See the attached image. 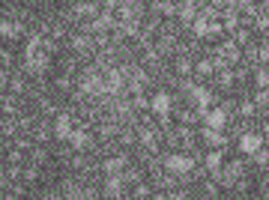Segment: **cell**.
Masks as SVG:
<instances>
[{
	"label": "cell",
	"mask_w": 269,
	"mask_h": 200,
	"mask_svg": "<svg viewBox=\"0 0 269 200\" xmlns=\"http://www.w3.org/2000/svg\"><path fill=\"white\" fill-rule=\"evenodd\" d=\"M255 81H258L261 90H267V87H269V69H261V72L255 75Z\"/></svg>",
	"instance_id": "cell-18"
},
{
	"label": "cell",
	"mask_w": 269,
	"mask_h": 200,
	"mask_svg": "<svg viewBox=\"0 0 269 200\" xmlns=\"http://www.w3.org/2000/svg\"><path fill=\"white\" fill-rule=\"evenodd\" d=\"M192 24H195V36H210V33H216V30H219V27H213L207 18H195Z\"/></svg>",
	"instance_id": "cell-12"
},
{
	"label": "cell",
	"mask_w": 269,
	"mask_h": 200,
	"mask_svg": "<svg viewBox=\"0 0 269 200\" xmlns=\"http://www.w3.org/2000/svg\"><path fill=\"white\" fill-rule=\"evenodd\" d=\"M198 72H201V75H210V72H213V63H210V60H201V63H198Z\"/></svg>",
	"instance_id": "cell-21"
},
{
	"label": "cell",
	"mask_w": 269,
	"mask_h": 200,
	"mask_svg": "<svg viewBox=\"0 0 269 200\" xmlns=\"http://www.w3.org/2000/svg\"><path fill=\"white\" fill-rule=\"evenodd\" d=\"M153 111H156L159 117H168V114H171V96H168V93H159V96L153 99Z\"/></svg>",
	"instance_id": "cell-7"
},
{
	"label": "cell",
	"mask_w": 269,
	"mask_h": 200,
	"mask_svg": "<svg viewBox=\"0 0 269 200\" xmlns=\"http://www.w3.org/2000/svg\"><path fill=\"white\" fill-rule=\"evenodd\" d=\"M120 192H123L120 177H108V183H105V195H108L111 200H120Z\"/></svg>",
	"instance_id": "cell-11"
},
{
	"label": "cell",
	"mask_w": 269,
	"mask_h": 200,
	"mask_svg": "<svg viewBox=\"0 0 269 200\" xmlns=\"http://www.w3.org/2000/svg\"><path fill=\"white\" fill-rule=\"evenodd\" d=\"M228 126V111L225 108H210L204 114V129H213V132H222Z\"/></svg>",
	"instance_id": "cell-2"
},
{
	"label": "cell",
	"mask_w": 269,
	"mask_h": 200,
	"mask_svg": "<svg viewBox=\"0 0 269 200\" xmlns=\"http://www.w3.org/2000/svg\"><path fill=\"white\" fill-rule=\"evenodd\" d=\"M24 66H27V72H42L45 66H48V57L42 54V42H39V36H33L30 42H27V51H24Z\"/></svg>",
	"instance_id": "cell-1"
},
{
	"label": "cell",
	"mask_w": 269,
	"mask_h": 200,
	"mask_svg": "<svg viewBox=\"0 0 269 200\" xmlns=\"http://www.w3.org/2000/svg\"><path fill=\"white\" fill-rule=\"evenodd\" d=\"M3 200H18V198H3Z\"/></svg>",
	"instance_id": "cell-29"
},
{
	"label": "cell",
	"mask_w": 269,
	"mask_h": 200,
	"mask_svg": "<svg viewBox=\"0 0 269 200\" xmlns=\"http://www.w3.org/2000/svg\"><path fill=\"white\" fill-rule=\"evenodd\" d=\"M81 90H84V93H99V90H105V81H102L96 72H87V75L81 78Z\"/></svg>",
	"instance_id": "cell-6"
},
{
	"label": "cell",
	"mask_w": 269,
	"mask_h": 200,
	"mask_svg": "<svg viewBox=\"0 0 269 200\" xmlns=\"http://www.w3.org/2000/svg\"><path fill=\"white\" fill-rule=\"evenodd\" d=\"M69 141H72V147H75V150H84V147L90 144V135L78 129V132H72V135H69Z\"/></svg>",
	"instance_id": "cell-13"
},
{
	"label": "cell",
	"mask_w": 269,
	"mask_h": 200,
	"mask_svg": "<svg viewBox=\"0 0 269 200\" xmlns=\"http://www.w3.org/2000/svg\"><path fill=\"white\" fill-rule=\"evenodd\" d=\"M258 102H261V105H269V93H267V90L258 93Z\"/></svg>",
	"instance_id": "cell-26"
},
{
	"label": "cell",
	"mask_w": 269,
	"mask_h": 200,
	"mask_svg": "<svg viewBox=\"0 0 269 200\" xmlns=\"http://www.w3.org/2000/svg\"><path fill=\"white\" fill-rule=\"evenodd\" d=\"M0 153H3V141H0Z\"/></svg>",
	"instance_id": "cell-30"
},
{
	"label": "cell",
	"mask_w": 269,
	"mask_h": 200,
	"mask_svg": "<svg viewBox=\"0 0 269 200\" xmlns=\"http://www.w3.org/2000/svg\"><path fill=\"white\" fill-rule=\"evenodd\" d=\"M180 18H183V21H195V0H186V3H183Z\"/></svg>",
	"instance_id": "cell-16"
},
{
	"label": "cell",
	"mask_w": 269,
	"mask_h": 200,
	"mask_svg": "<svg viewBox=\"0 0 269 200\" xmlns=\"http://www.w3.org/2000/svg\"><path fill=\"white\" fill-rule=\"evenodd\" d=\"M0 36L3 39H15V36H21V24L18 21H0Z\"/></svg>",
	"instance_id": "cell-10"
},
{
	"label": "cell",
	"mask_w": 269,
	"mask_h": 200,
	"mask_svg": "<svg viewBox=\"0 0 269 200\" xmlns=\"http://www.w3.org/2000/svg\"><path fill=\"white\" fill-rule=\"evenodd\" d=\"M192 99H195V105H198V114L204 117V114L210 111V102H213L210 90H207V87H192Z\"/></svg>",
	"instance_id": "cell-5"
},
{
	"label": "cell",
	"mask_w": 269,
	"mask_h": 200,
	"mask_svg": "<svg viewBox=\"0 0 269 200\" xmlns=\"http://www.w3.org/2000/svg\"><path fill=\"white\" fill-rule=\"evenodd\" d=\"M204 138H207L210 144H225V138H222V132H213V129H204Z\"/></svg>",
	"instance_id": "cell-17"
},
{
	"label": "cell",
	"mask_w": 269,
	"mask_h": 200,
	"mask_svg": "<svg viewBox=\"0 0 269 200\" xmlns=\"http://www.w3.org/2000/svg\"><path fill=\"white\" fill-rule=\"evenodd\" d=\"M123 168H126L123 159H108V162H105V174H108V177H120Z\"/></svg>",
	"instance_id": "cell-15"
},
{
	"label": "cell",
	"mask_w": 269,
	"mask_h": 200,
	"mask_svg": "<svg viewBox=\"0 0 269 200\" xmlns=\"http://www.w3.org/2000/svg\"><path fill=\"white\" fill-rule=\"evenodd\" d=\"M54 135H57L60 141L72 135V120H69L66 114H63V117H57V123H54Z\"/></svg>",
	"instance_id": "cell-9"
},
{
	"label": "cell",
	"mask_w": 269,
	"mask_h": 200,
	"mask_svg": "<svg viewBox=\"0 0 269 200\" xmlns=\"http://www.w3.org/2000/svg\"><path fill=\"white\" fill-rule=\"evenodd\" d=\"M168 171L171 174H177V177H186V174H192V168H195V162L189 159V156H168Z\"/></svg>",
	"instance_id": "cell-3"
},
{
	"label": "cell",
	"mask_w": 269,
	"mask_h": 200,
	"mask_svg": "<svg viewBox=\"0 0 269 200\" xmlns=\"http://www.w3.org/2000/svg\"><path fill=\"white\" fill-rule=\"evenodd\" d=\"M267 138H269V126H267Z\"/></svg>",
	"instance_id": "cell-31"
},
{
	"label": "cell",
	"mask_w": 269,
	"mask_h": 200,
	"mask_svg": "<svg viewBox=\"0 0 269 200\" xmlns=\"http://www.w3.org/2000/svg\"><path fill=\"white\" fill-rule=\"evenodd\" d=\"M222 54H225V57H228L231 63L237 60V48H234V45H225V48H222Z\"/></svg>",
	"instance_id": "cell-20"
},
{
	"label": "cell",
	"mask_w": 269,
	"mask_h": 200,
	"mask_svg": "<svg viewBox=\"0 0 269 200\" xmlns=\"http://www.w3.org/2000/svg\"><path fill=\"white\" fill-rule=\"evenodd\" d=\"M237 174H240V165H231L228 168V180H237Z\"/></svg>",
	"instance_id": "cell-25"
},
{
	"label": "cell",
	"mask_w": 269,
	"mask_h": 200,
	"mask_svg": "<svg viewBox=\"0 0 269 200\" xmlns=\"http://www.w3.org/2000/svg\"><path fill=\"white\" fill-rule=\"evenodd\" d=\"M78 12H81V15H93V12H96V9H93V6H90V3H81V6H78Z\"/></svg>",
	"instance_id": "cell-24"
},
{
	"label": "cell",
	"mask_w": 269,
	"mask_h": 200,
	"mask_svg": "<svg viewBox=\"0 0 269 200\" xmlns=\"http://www.w3.org/2000/svg\"><path fill=\"white\" fill-rule=\"evenodd\" d=\"M6 63H9V54H6V51H0V66H6Z\"/></svg>",
	"instance_id": "cell-27"
},
{
	"label": "cell",
	"mask_w": 269,
	"mask_h": 200,
	"mask_svg": "<svg viewBox=\"0 0 269 200\" xmlns=\"http://www.w3.org/2000/svg\"><path fill=\"white\" fill-rule=\"evenodd\" d=\"M240 111H243V117H252V114H255V105H252V102H243Z\"/></svg>",
	"instance_id": "cell-23"
},
{
	"label": "cell",
	"mask_w": 269,
	"mask_h": 200,
	"mask_svg": "<svg viewBox=\"0 0 269 200\" xmlns=\"http://www.w3.org/2000/svg\"><path fill=\"white\" fill-rule=\"evenodd\" d=\"M255 159H258V165H269V153H267V150H258Z\"/></svg>",
	"instance_id": "cell-22"
},
{
	"label": "cell",
	"mask_w": 269,
	"mask_h": 200,
	"mask_svg": "<svg viewBox=\"0 0 269 200\" xmlns=\"http://www.w3.org/2000/svg\"><path fill=\"white\" fill-rule=\"evenodd\" d=\"M207 171H210V174H219V171H222V153H219V150H213V153L207 156Z\"/></svg>",
	"instance_id": "cell-14"
},
{
	"label": "cell",
	"mask_w": 269,
	"mask_h": 200,
	"mask_svg": "<svg viewBox=\"0 0 269 200\" xmlns=\"http://www.w3.org/2000/svg\"><path fill=\"white\" fill-rule=\"evenodd\" d=\"M3 183H6V174H3V168H0V186H3Z\"/></svg>",
	"instance_id": "cell-28"
},
{
	"label": "cell",
	"mask_w": 269,
	"mask_h": 200,
	"mask_svg": "<svg viewBox=\"0 0 269 200\" xmlns=\"http://www.w3.org/2000/svg\"><path fill=\"white\" fill-rule=\"evenodd\" d=\"M240 150H243L246 156H255L258 150H264V138H261L258 132H246V135L240 138Z\"/></svg>",
	"instance_id": "cell-4"
},
{
	"label": "cell",
	"mask_w": 269,
	"mask_h": 200,
	"mask_svg": "<svg viewBox=\"0 0 269 200\" xmlns=\"http://www.w3.org/2000/svg\"><path fill=\"white\" fill-rule=\"evenodd\" d=\"M267 200H269V192H267Z\"/></svg>",
	"instance_id": "cell-32"
},
{
	"label": "cell",
	"mask_w": 269,
	"mask_h": 200,
	"mask_svg": "<svg viewBox=\"0 0 269 200\" xmlns=\"http://www.w3.org/2000/svg\"><path fill=\"white\" fill-rule=\"evenodd\" d=\"M120 87H123V72L111 69V72L105 75V90H108V93H117Z\"/></svg>",
	"instance_id": "cell-8"
},
{
	"label": "cell",
	"mask_w": 269,
	"mask_h": 200,
	"mask_svg": "<svg viewBox=\"0 0 269 200\" xmlns=\"http://www.w3.org/2000/svg\"><path fill=\"white\" fill-rule=\"evenodd\" d=\"M87 198H90L87 192H81V189H69V192H66V198H63V200H87Z\"/></svg>",
	"instance_id": "cell-19"
}]
</instances>
